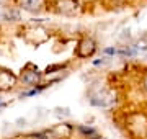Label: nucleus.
I'll list each match as a JSON object with an SVG mask.
<instances>
[{
  "mask_svg": "<svg viewBox=\"0 0 147 139\" xmlns=\"http://www.w3.org/2000/svg\"><path fill=\"white\" fill-rule=\"evenodd\" d=\"M47 11L61 16H77L84 11L80 0H47Z\"/></svg>",
  "mask_w": 147,
  "mask_h": 139,
  "instance_id": "4",
  "label": "nucleus"
},
{
  "mask_svg": "<svg viewBox=\"0 0 147 139\" xmlns=\"http://www.w3.org/2000/svg\"><path fill=\"white\" fill-rule=\"evenodd\" d=\"M41 23H44V20L41 18H34L31 20L30 23H26L25 26L21 28V36L25 38V41L33 46H39V44L46 43L47 39H49V30L46 26H42Z\"/></svg>",
  "mask_w": 147,
  "mask_h": 139,
  "instance_id": "3",
  "label": "nucleus"
},
{
  "mask_svg": "<svg viewBox=\"0 0 147 139\" xmlns=\"http://www.w3.org/2000/svg\"><path fill=\"white\" fill-rule=\"evenodd\" d=\"M98 133V129L92 126V124H85V123H80V124H75V136L79 139H90L96 136Z\"/></svg>",
  "mask_w": 147,
  "mask_h": 139,
  "instance_id": "10",
  "label": "nucleus"
},
{
  "mask_svg": "<svg viewBox=\"0 0 147 139\" xmlns=\"http://www.w3.org/2000/svg\"><path fill=\"white\" fill-rule=\"evenodd\" d=\"M3 105H5V103L2 102V98H0V107H3Z\"/></svg>",
  "mask_w": 147,
  "mask_h": 139,
  "instance_id": "16",
  "label": "nucleus"
},
{
  "mask_svg": "<svg viewBox=\"0 0 147 139\" xmlns=\"http://www.w3.org/2000/svg\"><path fill=\"white\" fill-rule=\"evenodd\" d=\"M18 80L25 87L31 88V87H38L44 82V72H42L36 64L33 62H26L21 67L20 74H18Z\"/></svg>",
  "mask_w": 147,
  "mask_h": 139,
  "instance_id": "6",
  "label": "nucleus"
},
{
  "mask_svg": "<svg viewBox=\"0 0 147 139\" xmlns=\"http://www.w3.org/2000/svg\"><path fill=\"white\" fill-rule=\"evenodd\" d=\"M51 134L54 139H74L75 138V124L69 121H59L57 124L51 126Z\"/></svg>",
  "mask_w": 147,
  "mask_h": 139,
  "instance_id": "9",
  "label": "nucleus"
},
{
  "mask_svg": "<svg viewBox=\"0 0 147 139\" xmlns=\"http://www.w3.org/2000/svg\"><path fill=\"white\" fill-rule=\"evenodd\" d=\"M111 62H113V59L108 57V56H105V54H100L98 57L92 59V65H93V67H96V69H103V67H108Z\"/></svg>",
  "mask_w": 147,
  "mask_h": 139,
  "instance_id": "12",
  "label": "nucleus"
},
{
  "mask_svg": "<svg viewBox=\"0 0 147 139\" xmlns=\"http://www.w3.org/2000/svg\"><path fill=\"white\" fill-rule=\"evenodd\" d=\"M123 128L131 139H147V113L144 110H132L124 113Z\"/></svg>",
  "mask_w": 147,
  "mask_h": 139,
  "instance_id": "2",
  "label": "nucleus"
},
{
  "mask_svg": "<svg viewBox=\"0 0 147 139\" xmlns=\"http://www.w3.org/2000/svg\"><path fill=\"white\" fill-rule=\"evenodd\" d=\"M69 67H70V61H65V62H56V64L47 65L42 72H44V77H49V75H54V74H62V72H67Z\"/></svg>",
  "mask_w": 147,
  "mask_h": 139,
  "instance_id": "11",
  "label": "nucleus"
},
{
  "mask_svg": "<svg viewBox=\"0 0 147 139\" xmlns=\"http://www.w3.org/2000/svg\"><path fill=\"white\" fill-rule=\"evenodd\" d=\"M18 10H23L26 13L39 15L42 11H47V0H15Z\"/></svg>",
  "mask_w": 147,
  "mask_h": 139,
  "instance_id": "8",
  "label": "nucleus"
},
{
  "mask_svg": "<svg viewBox=\"0 0 147 139\" xmlns=\"http://www.w3.org/2000/svg\"><path fill=\"white\" fill-rule=\"evenodd\" d=\"M20 84L18 80V74H15L11 69L0 65V93L15 90L16 85Z\"/></svg>",
  "mask_w": 147,
  "mask_h": 139,
  "instance_id": "7",
  "label": "nucleus"
},
{
  "mask_svg": "<svg viewBox=\"0 0 147 139\" xmlns=\"http://www.w3.org/2000/svg\"><path fill=\"white\" fill-rule=\"evenodd\" d=\"M87 102L95 108H101V110H110L115 108L118 103V93L116 88L111 87V84L105 79H95L88 84L87 87Z\"/></svg>",
  "mask_w": 147,
  "mask_h": 139,
  "instance_id": "1",
  "label": "nucleus"
},
{
  "mask_svg": "<svg viewBox=\"0 0 147 139\" xmlns=\"http://www.w3.org/2000/svg\"><path fill=\"white\" fill-rule=\"evenodd\" d=\"M98 53V43L92 34H80L75 41V49H74V56L79 61H87V59H93L95 54Z\"/></svg>",
  "mask_w": 147,
  "mask_h": 139,
  "instance_id": "5",
  "label": "nucleus"
},
{
  "mask_svg": "<svg viewBox=\"0 0 147 139\" xmlns=\"http://www.w3.org/2000/svg\"><path fill=\"white\" fill-rule=\"evenodd\" d=\"M54 116H57L61 121H65L67 118H70V110H69V108L57 107V108H54Z\"/></svg>",
  "mask_w": 147,
  "mask_h": 139,
  "instance_id": "13",
  "label": "nucleus"
},
{
  "mask_svg": "<svg viewBox=\"0 0 147 139\" xmlns=\"http://www.w3.org/2000/svg\"><path fill=\"white\" fill-rule=\"evenodd\" d=\"M137 84H139V88H141V90L147 95V69L141 74V77H139V82H137Z\"/></svg>",
  "mask_w": 147,
  "mask_h": 139,
  "instance_id": "15",
  "label": "nucleus"
},
{
  "mask_svg": "<svg viewBox=\"0 0 147 139\" xmlns=\"http://www.w3.org/2000/svg\"><path fill=\"white\" fill-rule=\"evenodd\" d=\"M101 54H105L108 57L115 59L116 56H118V46H106V48L101 49Z\"/></svg>",
  "mask_w": 147,
  "mask_h": 139,
  "instance_id": "14",
  "label": "nucleus"
}]
</instances>
